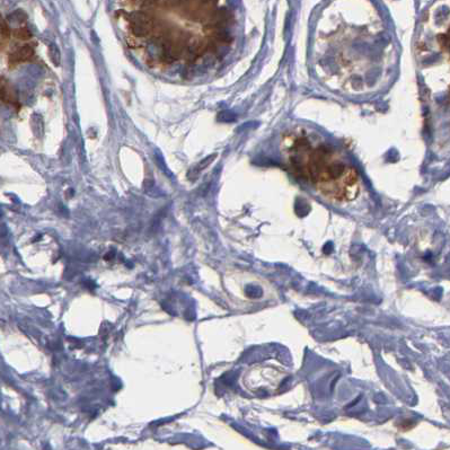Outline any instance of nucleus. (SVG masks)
Here are the masks:
<instances>
[{"label": "nucleus", "instance_id": "obj_1", "mask_svg": "<svg viewBox=\"0 0 450 450\" xmlns=\"http://www.w3.org/2000/svg\"><path fill=\"white\" fill-rule=\"evenodd\" d=\"M282 151L290 171L326 198L351 201L359 193V176L338 150L305 133L285 135Z\"/></svg>", "mask_w": 450, "mask_h": 450}, {"label": "nucleus", "instance_id": "obj_2", "mask_svg": "<svg viewBox=\"0 0 450 450\" xmlns=\"http://www.w3.org/2000/svg\"><path fill=\"white\" fill-rule=\"evenodd\" d=\"M33 54H34V49L32 45H29V44L23 45V47H21L20 49H17V50L11 52V53L9 54V61L14 62V63L26 61V60L32 58Z\"/></svg>", "mask_w": 450, "mask_h": 450}, {"label": "nucleus", "instance_id": "obj_3", "mask_svg": "<svg viewBox=\"0 0 450 450\" xmlns=\"http://www.w3.org/2000/svg\"><path fill=\"white\" fill-rule=\"evenodd\" d=\"M1 100L3 102H7V103L14 104L15 106L20 105L18 103H16V98H15L14 94L10 92L8 85L6 86V82L3 79H1Z\"/></svg>", "mask_w": 450, "mask_h": 450}, {"label": "nucleus", "instance_id": "obj_4", "mask_svg": "<svg viewBox=\"0 0 450 450\" xmlns=\"http://www.w3.org/2000/svg\"><path fill=\"white\" fill-rule=\"evenodd\" d=\"M14 35L15 37H17V39H20L22 41H28L32 37V34L29 32V29L27 27H25V26L15 29Z\"/></svg>", "mask_w": 450, "mask_h": 450}, {"label": "nucleus", "instance_id": "obj_5", "mask_svg": "<svg viewBox=\"0 0 450 450\" xmlns=\"http://www.w3.org/2000/svg\"><path fill=\"white\" fill-rule=\"evenodd\" d=\"M10 28L5 20H1V47H5V43L9 40Z\"/></svg>", "mask_w": 450, "mask_h": 450}, {"label": "nucleus", "instance_id": "obj_6", "mask_svg": "<svg viewBox=\"0 0 450 450\" xmlns=\"http://www.w3.org/2000/svg\"><path fill=\"white\" fill-rule=\"evenodd\" d=\"M121 1L128 6H139L141 0H121Z\"/></svg>", "mask_w": 450, "mask_h": 450}]
</instances>
